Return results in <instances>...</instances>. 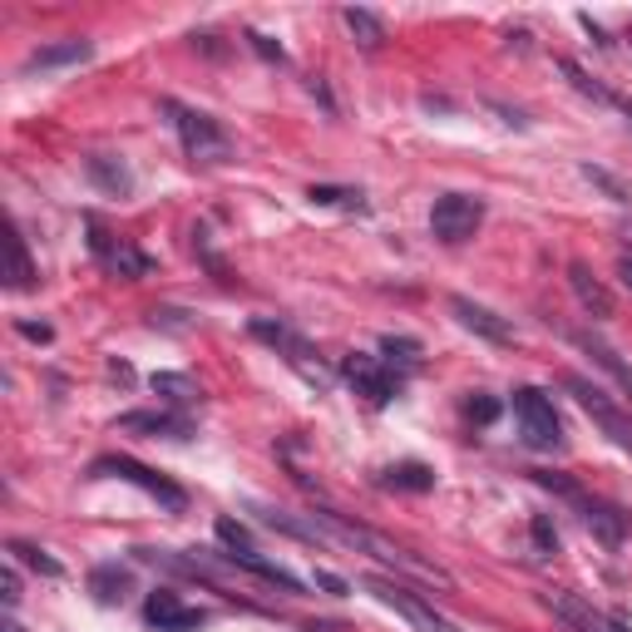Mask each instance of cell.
Instances as JSON below:
<instances>
[{
    "label": "cell",
    "instance_id": "cell-32",
    "mask_svg": "<svg viewBox=\"0 0 632 632\" xmlns=\"http://www.w3.org/2000/svg\"><path fill=\"white\" fill-rule=\"evenodd\" d=\"M583 173H588V178H592V183H598V188H608V198H612V203H628V198H632L628 188H622V183H618V178H612V173H602V168H592V163H588V168H583Z\"/></svg>",
    "mask_w": 632,
    "mask_h": 632
},
{
    "label": "cell",
    "instance_id": "cell-18",
    "mask_svg": "<svg viewBox=\"0 0 632 632\" xmlns=\"http://www.w3.org/2000/svg\"><path fill=\"white\" fill-rule=\"evenodd\" d=\"M94 55L89 40H59V45H45L25 59V75H45V69H59V65H79V59Z\"/></svg>",
    "mask_w": 632,
    "mask_h": 632
},
{
    "label": "cell",
    "instance_id": "cell-4",
    "mask_svg": "<svg viewBox=\"0 0 632 632\" xmlns=\"http://www.w3.org/2000/svg\"><path fill=\"white\" fill-rule=\"evenodd\" d=\"M509 405H514V420H519V440L529 444V450H558L563 420H558V410H553L549 395L533 391V385H519Z\"/></svg>",
    "mask_w": 632,
    "mask_h": 632
},
{
    "label": "cell",
    "instance_id": "cell-1",
    "mask_svg": "<svg viewBox=\"0 0 632 632\" xmlns=\"http://www.w3.org/2000/svg\"><path fill=\"white\" fill-rule=\"evenodd\" d=\"M312 523L321 529L326 543H341V549H356V553H371L375 563H385V568H400V573H415V578L425 583H440V588H450V573L430 568V563H420L410 549H400L395 539H385V533L365 529V523H351L346 514H331V509H312Z\"/></svg>",
    "mask_w": 632,
    "mask_h": 632
},
{
    "label": "cell",
    "instance_id": "cell-36",
    "mask_svg": "<svg viewBox=\"0 0 632 632\" xmlns=\"http://www.w3.org/2000/svg\"><path fill=\"white\" fill-rule=\"evenodd\" d=\"M20 336H30V341H49V326L45 321H40V326L35 321H20Z\"/></svg>",
    "mask_w": 632,
    "mask_h": 632
},
{
    "label": "cell",
    "instance_id": "cell-30",
    "mask_svg": "<svg viewBox=\"0 0 632 632\" xmlns=\"http://www.w3.org/2000/svg\"><path fill=\"white\" fill-rule=\"evenodd\" d=\"M217 539L227 543V553H237V549H252V543H247V529L237 519H217Z\"/></svg>",
    "mask_w": 632,
    "mask_h": 632
},
{
    "label": "cell",
    "instance_id": "cell-19",
    "mask_svg": "<svg viewBox=\"0 0 632 632\" xmlns=\"http://www.w3.org/2000/svg\"><path fill=\"white\" fill-rule=\"evenodd\" d=\"M119 430H148V435H173V440H188L193 425L188 415H168V410H134L119 420Z\"/></svg>",
    "mask_w": 632,
    "mask_h": 632
},
{
    "label": "cell",
    "instance_id": "cell-5",
    "mask_svg": "<svg viewBox=\"0 0 632 632\" xmlns=\"http://www.w3.org/2000/svg\"><path fill=\"white\" fill-rule=\"evenodd\" d=\"M94 479H124V484H138V489L148 494V499H158L168 514H183L188 509V494L178 489L173 479H163L158 470H148V464L128 460V454H104V460H94Z\"/></svg>",
    "mask_w": 632,
    "mask_h": 632
},
{
    "label": "cell",
    "instance_id": "cell-20",
    "mask_svg": "<svg viewBox=\"0 0 632 632\" xmlns=\"http://www.w3.org/2000/svg\"><path fill=\"white\" fill-rule=\"evenodd\" d=\"M89 178H94L104 193H114V198H124L128 188H134V178H128V168L124 163H114L109 154H94L89 158Z\"/></svg>",
    "mask_w": 632,
    "mask_h": 632
},
{
    "label": "cell",
    "instance_id": "cell-16",
    "mask_svg": "<svg viewBox=\"0 0 632 632\" xmlns=\"http://www.w3.org/2000/svg\"><path fill=\"white\" fill-rule=\"evenodd\" d=\"M568 341H573V346H578V351H583V356H592V361H598V365H602V371H608V375H612V381H618V385H622V391H628V395H632V365H622V356H618V351H612V346H608V341H598V336H592V331H568Z\"/></svg>",
    "mask_w": 632,
    "mask_h": 632
},
{
    "label": "cell",
    "instance_id": "cell-33",
    "mask_svg": "<svg viewBox=\"0 0 632 632\" xmlns=\"http://www.w3.org/2000/svg\"><path fill=\"white\" fill-rule=\"evenodd\" d=\"M0 598H5V608H15L20 602V573H15V563H5V573H0Z\"/></svg>",
    "mask_w": 632,
    "mask_h": 632
},
{
    "label": "cell",
    "instance_id": "cell-25",
    "mask_svg": "<svg viewBox=\"0 0 632 632\" xmlns=\"http://www.w3.org/2000/svg\"><path fill=\"white\" fill-rule=\"evenodd\" d=\"M89 588H94L99 602H119V598H124V588H128V573H119V568H94Z\"/></svg>",
    "mask_w": 632,
    "mask_h": 632
},
{
    "label": "cell",
    "instance_id": "cell-21",
    "mask_svg": "<svg viewBox=\"0 0 632 632\" xmlns=\"http://www.w3.org/2000/svg\"><path fill=\"white\" fill-rule=\"evenodd\" d=\"M346 30H351L356 35V45L361 49H381V40H385V25H381V15H375V10H361V5H351L346 10Z\"/></svg>",
    "mask_w": 632,
    "mask_h": 632
},
{
    "label": "cell",
    "instance_id": "cell-10",
    "mask_svg": "<svg viewBox=\"0 0 632 632\" xmlns=\"http://www.w3.org/2000/svg\"><path fill=\"white\" fill-rule=\"evenodd\" d=\"M89 252L99 257V267H104V272L124 276V282H138V276L154 267L134 242H128V237H109L104 227H89Z\"/></svg>",
    "mask_w": 632,
    "mask_h": 632
},
{
    "label": "cell",
    "instance_id": "cell-11",
    "mask_svg": "<svg viewBox=\"0 0 632 632\" xmlns=\"http://www.w3.org/2000/svg\"><path fill=\"white\" fill-rule=\"evenodd\" d=\"M341 375L356 385V395H365L371 405H385V400L395 395V385H400L381 356H361V351L346 356V361H341Z\"/></svg>",
    "mask_w": 632,
    "mask_h": 632
},
{
    "label": "cell",
    "instance_id": "cell-27",
    "mask_svg": "<svg viewBox=\"0 0 632 632\" xmlns=\"http://www.w3.org/2000/svg\"><path fill=\"white\" fill-rule=\"evenodd\" d=\"M558 69H563V75H568V79H573V89H578V94L598 99V104H618V99H612V94H608V89H602V84H592V79L583 75V69L573 65V59H558Z\"/></svg>",
    "mask_w": 632,
    "mask_h": 632
},
{
    "label": "cell",
    "instance_id": "cell-37",
    "mask_svg": "<svg viewBox=\"0 0 632 632\" xmlns=\"http://www.w3.org/2000/svg\"><path fill=\"white\" fill-rule=\"evenodd\" d=\"M316 583H321V588H331V592H341V588H346V583L336 578V573H316Z\"/></svg>",
    "mask_w": 632,
    "mask_h": 632
},
{
    "label": "cell",
    "instance_id": "cell-6",
    "mask_svg": "<svg viewBox=\"0 0 632 632\" xmlns=\"http://www.w3.org/2000/svg\"><path fill=\"white\" fill-rule=\"evenodd\" d=\"M365 588H371L375 598L385 602V608L400 612V618L410 622L415 632H460L450 618H440V612H435V602L425 598V592H415L410 583H395V578H365Z\"/></svg>",
    "mask_w": 632,
    "mask_h": 632
},
{
    "label": "cell",
    "instance_id": "cell-14",
    "mask_svg": "<svg viewBox=\"0 0 632 632\" xmlns=\"http://www.w3.org/2000/svg\"><path fill=\"white\" fill-rule=\"evenodd\" d=\"M144 618L154 622L158 632H193V628H203V622H207V612L203 608H183L173 592H154V598L144 602Z\"/></svg>",
    "mask_w": 632,
    "mask_h": 632
},
{
    "label": "cell",
    "instance_id": "cell-34",
    "mask_svg": "<svg viewBox=\"0 0 632 632\" xmlns=\"http://www.w3.org/2000/svg\"><path fill=\"white\" fill-rule=\"evenodd\" d=\"M470 415H474V420H479V425H489L494 415H499V405H494L489 395H474V400H470Z\"/></svg>",
    "mask_w": 632,
    "mask_h": 632
},
{
    "label": "cell",
    "instance_id": "cell-28",
    "mask_svg": "<svg viewBox=\"0 0 632 632\" xmlns=\"http://www.w3.org/2000/svg\"><path fill=\"white\" fill-rule=\"evenodd\" d=\"M312 203H321V207H365L361 203V193H351V188H312Z\"/></svg>",
    "mask_w": 632,
    "mask_h": 632
},
{
    "label": "cell",
    "instance_id": "cell-9",
    "mask_svg": "<svg viewBox=\"0 0 632 632\" xmlns=\"http://www.w3.org/2000/svg\"><path fill=\"white\" fill-rule=\"evenodd\" d=\"M252 336H257V341H267V346H276V351H282L286 361H292L312 385H326V381H331V371H326V365L316 361L312 346H306L296 331H286L282 321H262V316H257V321H252Z\"/></svg>",
    "mask_w": 632,
    "mask_h": 632
},
{
    "label": "cell",
    "instance_id": "cell-7",
    "mask_svg": "<svg viewBox=\"0 0 632 632\" xmlns=\"http://www.w3.org/2000/svg\"><path fill=\"white\" fill-rule=\"evenodd\" d=\"M563 385H568V395L583 405V410H588V420L598 425V430L608 435V440L618 444V450H628V454H632V415H628V410H618V405H612L608 395H602L592 381H583V375H563Z\"/></svg>",
    "mask_w": 632,
    "mask_h": 632
},
{
    "label": "cell",
    "instance_id": "cell-38",
    "mask_svg": "<svg viewBox=\"0 0 632 632\" xmlns=\"http://www.w3.org/2000/svg\"><path fill=\"white\" fill-rule=\"evenodd\" d=\"M618 276H622V286L632 292V257H622V262H618Z\"/></svg>",
    "mask_w": 632,
    "mask_h": 632
},
{
    "label": "cell",
    "instance_id": "cell-8",
    "mask_svg": "<svg viewBox=\"0 0 632 632\" xmlns=\"http://www.w3.org/2000/svg\"><path fill=\"white\" fill-rule=\"evenodd\" d=\"M479 223H484V203L474 193H444V198H435V207H430V233L450 247L470 242V237L479 233Z\"/></svg>",
    "mask_w": 632,
    "mask_h": 632
},
{
    "label": "cell",
    "instance_id": "cell-24",
    "mask_svg": "<svg viewBox=\"0 0 632 632\" xmlns=\"http://www.w3.org/2000/svg\"><path fill=\"white\" fill-rule=\"evenodd\" d=\"M154 391L163 395V400H173V405H193L198 395H203L193 375H178V371H158L154 375Z\"/></svg>",
    "mask_w": 632,
    "mask_h": 632
},
{
    "label": "cell",
    "instance_id": "cell-31",
    "mask_svg": "<svg viewBox=\"0 0 632 632\" xmlns=\"http://www.w3.org/2000/svg\"><path fill=\"white\" fill-rule=\"evenodd\" d=\"M381 351H385V356H400L405 365H415V356H420V341H410V336H385Z\"/></svg>",
    "mask_w": 632,
    "mask_h": 632
},
{
    "label": "cell",
    "instance_id": "cell-26",
    "mask_svg": "<svg viewBox=\"0 0 632 632\" xmlns=\"http://www.w3.org/2000/svg\"><path fill=\"white\" fill-rule=\"evenodd\" d=\"M10 558L30 563V568H40V573H45V578H59V573H65L55 558H49L45 549H35V543H10Z\"/></svg>",
    "mask_w": 632,
    "mask_h": 632
},
{
    "label": "cell",
    "instance_id": "cell-23",
    "mask_svg": "<svg viewBox=\"0 0 632 632\" xmlns=\"http://www.w3.org/2000/svg\"><path fill=\"white\" fill-rule=\"evenodd\" d=\"M5 286L10 292H25V286H35V262H30L25 252V237L10 233V267H5Z\"/></svg>",
    "mask_w": 632,
    "mask_h": 632
},
{
    "label": "cell",
    "instance_id": "cell-39",
    "mask_svg": "<svg viewBox=\"0 0 632 632\" xmlns=\"http://www.w3.org/2000/svg\"><path fill=\"white\" fill-rule=\"evenodd\" d=\"M622 114H628V124H632V104H622Z\"/></svg>",
    "mask_w": 632,
    "mask_h": 632
},
{
    "label": "cell",
    "instance_id": "cell-40",
    "mask_svg": "<svg viewBox=\"0 0 632 632\" xmlns=\"http://www.w3.org/2000/svg\"><path fill=\"white\" fill-rule=\"evenodd\" d=\"M5 632H20V628H15V622H5Z\"/></svg>",
    "mask_w": 632,
    "mask_h": 632
},
{
    "label": "cell",
    "instance_id": "cell-3",
    "mask_svg": "<svg viewBox=\"0 0 632 632\" xmlns=\"http://www.w3.org/2000/svg\"><path fill=\"white\" fill-rule=\"evenodd\" d=\"M168 114H173V128L178 138H183V154L193 158V163H227L233 158V138H227V128L217 124L213 114H203V109H183L168 99Z\"/></svg>",
    "mask_w": 632,
    "mask_h": 632
},
{
    "label": "cell",
    "instance_id": "cell-13",
    "mask_svg": "<svg viewBox=\"0 0 632 632\" xmlns=\"http://www.w3.org/2000/svg\"><path fill=\"white\" fill-rule=\"evenodd\" d=\"M450 312H454V321H460L464 331L484 336V341H494V346H509L514 341V326L504 321L499 312H489V306L470 302V296H450Z\"/></svg>",
    "mask_w": 632,
    "mask_h": 632
},
{
    "label": "cell",
    "instance_id": "cell-17",
    "mask_svg": "<svg viewBox=\"0 0 632 632\" xmlns=\"http://www.w3.org/2000/svg\"><path fill=\"white\" fill-rule=\"evenodd\" d=\"M227 563H233V568H247V573H257V578L276 583V588H286V592H302V578H296L292 568H282V563L262 558V553H257V549H237V553H227Z\"/></svg>",
    "mask_w": 632,
    "mask_h": 632
},
{
    "label": "cell",
    "instance_id": "cell-35",
    "mask_svg": "<svg viewBox=\"0 0 632 632\" xmlns=\"http://www.w3.org/2000/svg\"><path fill=\"white\" fill-rule=\"evenodd\" d=\"M247 40H252V49H257L262 59H282V45H272L267 35H247Z\"/></svg>",
    "mask_w": 632,
    "mask_h": 632
},
{
    "label": "cell",
    "instance_id": "cell-12",
    "mask_svg": "<svg viewBox=\"0 0 632 632\" xmlns=\"http://www.w3.org/2000/svg\"><path fill=\"white\" fill-rule=\"evenodd\" d=\"M549 608H553V618H558L568 632H632L628 622L598 612L588 598H578V592H549Z\"/></svg>",
    "mask_w": 632,
    "mask_h": 632
},
{
    "label": "cell",
    "instance_id": "cell-29",
    "mask_svg": "<svg viewBox=\"0 0 632 632\" xmlns=\"http://www.w3.org/2000/svg\"><path fill=\"white\" fill-rule=\"evenodd\" d=\"M529 533H533V549H539L543 558H549V553H558V529H553V523L543 519V514L529 523Z\"/></svg>",
    "mask_w": 632,
    "mask_h": 632
},
{
    "label": "cell",
    "instance_id": "cell-2",
    "mask_svg": "<svg viewBox=\"0 0 632 632\" xmlns=\"http://www.w3.org/2000/svg\"><path fill=\"white\" fill-rule=\"evenodd\" d=\"M533 479L543 484V489H553V494H563V499L573 504V509L583 514V523L592 529V539L602 543V549H622V539H628V514L618 509V504H608V499H592V494H583L573 479H563V474H543V470H533Z\"/></svg>",
    "mask_w": 632,
    "mask_h": 632
},
{
    "label": "cell",
    "instance_id": "cell-15",
    "mask_svg": "<svg viewBox=\"0 0 632 632\" xmlns=\"http://www.w3.org/2000/svg\"><path fill=\"white\" fill-rule=\"evenodd\" d=\"M568 286H573V296L583 302V312H588L592 321L612 316V292L598 282V276L588 272V262H568Z\"/></svg>",
    "mask_w": 632,
    "mask_h": 632
},
{
    "label": "cell",
    "instance_id": "cell-22",
    "mask_svg": "<svg viewBox=\"0 0 632 632\" xmlns=\"http://www.w3.org/2000/svg\"><path fill=\"white\" fill-rule=\"evenodd\" d=\"M385 484H391V489L425 494V489H435V470H430V464L405 460V464H391V470H385Z\"/></svg>",
    "mask_w": 632,
    "mask_h": 632
}]
</instances>
